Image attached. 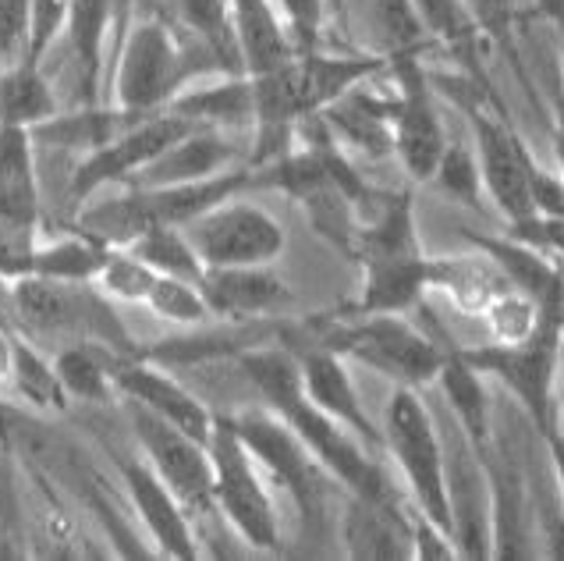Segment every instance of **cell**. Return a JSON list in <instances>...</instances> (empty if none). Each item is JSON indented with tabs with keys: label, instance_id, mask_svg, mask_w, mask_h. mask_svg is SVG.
<instances>
[{
	"label": "cell",
	"instance_id": "e575fe53",
	"mask_svg": "<svg viewBox=\"0 0 564 561\" xmlns=\"http://www.w3.org/2000/svg\"><path fill=\"white\" fill-rule=\"evenodd\" d=\"M147 306L160 320H171V324H182V327H199L206 320H214V313H209L206 299L199 292V284L182 281V278L160 274L147 295Z\"/></svg>",
	"mask_w": 564,
	"mask_h": 561
},
{
	"label": "cell",
	"instance_id": "c3c4849f",
	"mask_svg": "<svg viewBox=\"0 0 564 561\" xmlns=\"http://www.w3.org/2000/svg\"><path fill=\"white\" fill-rule=\"evenodd\" d=\"M554 19H557V22H561V32H564V4H561V8H557V11H554Z\"/></svg>",
	"mask_w": 564,
	"mask_h": 561
},
{
	"label": "cell",
	"instance_id": "5b68a950",
	"mask_svg": "<svg viewBox=\"0 0 564 561\" xmlns=\"http://www.w3.org/2000/svg\"><path fill=\"white\" fill-rule=\"evenodd\" d=\"M209 462H214V498L224 522L249 543L252 551H278L281 548V522L278 508L260 476V462L235 430L231 416H214V430L206 441Z\"/></svg>",
	"mask_w": 564,
	"mask_h": 561
},
{
	"label": "cell",
	"instance_id": "52a82bcc",
	"mask_svg": "<svg viewBox=\"0 0 564 561\" xmlns=\"http://www.w3.org/2000/svg\"><path fill=\"white\" fill-rule=\"evenodd\" d=\"M316 345L373 366L377 374L398 380L401 388H419V384L433 380L447 359L437 345L394 313H369L351 324H334L319 334Z\"/></svg>",
	"mask_w": 564,
	"mask_h": 561
},
{
	"label": "cell",
	"instance_id": "8d00e7d4",
	"mask_svg": "<svg viewBox=\"0 0 564 561\" xmlns=\"http://www.w3.org/2000/svg\"><path fill=\"white\" fill-rule=\"evenodd\" d=\"M419 19H423L430 40H444L447 46H465L473 40L476 25L465 14L462 0H412Z\"/></svg>",
	"mask_w": 564,
	"mask_h": 561
},
{
	"label": "cell",
	"instance_id": "9c48e42d",
	"mask_svg": "<svg viewBox=\"0 0 564 561\" xmlns=\"http://www.w3.org/2000/svg\"><path fill=\"white\" fill-rule=\"evenodd\" d=\"M383 441L405 470V479L415 494L419 511L451 533V505H447V476H444V444L433 430L426 406L419 402L412 388L394 391L387 406Z\"/></svg>",
	"mask_w": 564,
	"mask_h": 561
},
{
	"label": "cell",
	"instance_id": "bcb514c9",
	"mask_svg": "<svg viewBox=\"0 0 564 561\" xmlns=\"http://www.w3.org/2000/svg\"><path fill=\"white\" fill-rule=\"evenodd\" d=\"M8 430H11V409L0 406V441H8Z\"/></svg>",
	"mask_w": 564,
	"mask_h": 561
},
{
	"label": "cell",
	"instance_id": "ba28073f",
	"mask_svg": "<svg viewBox=\"0 0 564 561\" xmlns=\"http://www.w3.org/2000/svg\"><path fill=\"white\" fill-rule=\"evenodd\" d=\"M231 423L252 452V458L260 462L278 484H284L288 498L295 501L302 519L305 522L324 519V508L330 498V484H327L330 470L302 444L295 430L288 427L281 416H273L270 409L238 412V416H231Z\"/></svg>",
	"mask_w": 564,
	"mask_h": 561
},
{
	"label": "cell",
	"instance_id": "cb8c5ba5",
	"mask_svg": "<svg viewBox=\"0 0 564 561\" xmlns=\"http://www.w3.org/2000/svg\"><path fill=\"white\" fill-rule=\"evenodd\" d=\"M167 110L199 128H220V132L256 128V86L249 75H220L209 86L178 93L167 104Z\"/></svg>",
	"mask_w": 564,
	"mask_h": 561
},
{
	"label": "cell",
	"instance_id": "8fae6325",
	"mask_svg": "<svg viewBox=\"0 0 564 561\" xmlns=\"http://www.w3.org/2000/svg\"><path fill=\"white\" fill-rule=\"evenodd\" d=\"M203 267H270L284 252V228L263 206L224 199L185 228Z\"/></svg>",
	"mask_w": 564,
	"mask_h": 561
},
{
	"label": "cell",
	"instance_id": "ab89813d",
	"mask_svg": "<svg viewBox=\"0 0 564 561\" xmlns=\"http://www.w3.org/2000/svg\"><path fill=\"white\" fill-rule=\"evenodd\" d=\"M278 4L284 8V22H288V32H292L299 51H316L327 0H278Z\"/></svg>",
	"mask_w": 564,
	"mask_h": 561
},
{
	"label": "cell",
	"instance_id": "2e32d148",
	"mask_svg": "<svg viewBox=\"0 0 564 561\" xmlns=\"http://www.w3.org/2000/svg\"><path fill=\"white\" fill-rule=\"evenodd\" d=\"M118 470H121V484L128 490V498H132L142 526H147V533L156 543V551L178 561L199 558V537L192 530V516L185 511V505L174 498L164 479L153 473L150 462L121 458Z\"/></svg>",
	"mask_w": 564,
	"mask_h": 561
},
{
	"label": "cell",
	"instance_id": "836d02e7",
	"mask_svg": "<svg viewBox=\"0 0 564 561\" xmlns=\"http://www.w3.org/2000/svg\"><path fill=\"white\" fill-rule=\"evenodd\" d=\"M156 270L150 263H142L132 249H121V246H110L107 249V260L96 274V284L107 299H118V302H147L150 288L156 284Z\"/></svg>",
	"mask_w": 564,
	"mask_h": 561
},
{
	"label": "cell",
	"instance_id": "4316f807",
	"mask_svg": "<svg viewBox=\"0 0 564 561\" xmlns=\"http://www.w3.org/2000/svg\"><path fill=\"white\" fill-rule=\"evenodd\" d=\"M139 118L147 115H132V110H121V107H104V104H93L75 110V115H54L40 121L36 128H29L32 142L36 147H57V150H75V153H96L100 147H107L110 139H118L124 128H132Z\"/></svg>",
	"mask_w": 564,
	"mask_h": 561
},
{
	"label": "cell",
	"instance_id": "83f0119b",
	"mask_svg": "<svg viewBox=\"0 0 564 561\" xmlns=\"http://www.w3.org/2000/svg\"><path fill=\"white\" fill-rule=\"evenodd\" d=\"M437 380H441L451 409L458 416L465 438L473 441V447L482 458L490 452V406H487V391H482L479 370H473V366L455 352V356L444 359Z\"/></svg>",
	"mask_w": 564,
	"mask_h": 561
},
{
	"label": "cell",
	"instance_id": "74e56055",
	"mask_svg": "<svg viewBox=\"0 0 564 561\" xmlns=\"http://www.w3.org/2000/svg\"><path fill=\"white\" fill-rule=\"evenodd\" d=\"M433 179H437V185L447 192V196H455L462 203L476 206L482 179H479V168H476L473 153L465 150V147H447L444 157H441V164H437V171H433Z\"/></svg>",
	"mask_w": 564,
	"mask_h": 561
},
{
	"label": "cell",
	"instance_id": "9a60e30c",
	"mask_svg": "<svg viewBox=\"0 0 564 561\" xmlns=\"http://www.w3.org/2000/svg\"><path fill=\"white\" fill-rule=\"evenodd\" d=\"M40 174L36 142L22 125H0V238L32 252L40 235Z\"/></svg>",
	"mask_w": 564,
	"mask_h": 561
},
{
	"label": "cell",
	"instance_id": "44dd1931",
	"mask_svg": "<svg viewBox=\"0 0 564 561\" xmlns=\"http://www.w3.org/2000/svg\"><path fill=\"white\" fill-rule=\"evenodd\" d=\"M345 8L366 54L394 61L423 51L430 40L412 0H345Z\"/></svg>",
	"mask_w": 564,
	"mask_h": 561
},
{
	"label": "cell",
	"instance_id": "7a4b0ae2",
	"mask_svg": "<svg viewBox=\"0 0 564 561\" xmlns=\"http://www.w3.org/2000/svg\"><path fill=\"white\" fill-rule=\"evenodd\" d=\"M387 57L359 54V57H334L316 51H299L281 68L267 75H249L256 86V136H284L295 132L305 118L324 115L330 104L345 93L362 86L387 68Z\"/></svg>",
	"mask_w": 564,
	"mask_h": 561
},
{
	"label": "cell",
	"instance_id": "f546056e",
	"mask_svg": "<svg viewBox=\"0 0 564 561\" xmlns=\"http://www.w3.org/2000/svg\"><path fill=\"white\" fill-rule=\"evenodd\" d=\"M110 359L115 352L104 345H89V342H72L57 352L54 370L64 384L68 398H78V402H110L115 395V377H110Z\"/></svg>",
	"mask_w": 564,
	"mask_h": 561
},
{
	"label": "cell",
	"instance_id": "d6a6232c",
	"mask_svg": "<svg viewBox=\"0 0 564 561\" xmlns=\"http://www.w3.org/2000/svg\"><path fill=\"white\" fill-rule=\"evenodd\" d=\"M124 249H132L142 263H150L156 274H164V278H182V281L199 284L206 274L199 252L192 249L188 235L182 228H167V224L164 228H150Z\"/></svg>",
	"mask_w": 564,
	"mask_h": 561
},
{
	"label": "cell",
	"instance_id": "30bf717a",
	"mask_svg": "<svg viewBox=\"0 0 564 561\" xmlns=\"http://www.w3.org/2000/svg\"><path fill=\"white\" fill-rule=\"evenodd\" d=\"M128 423L142 447V458L150 462L153 473L171 487V494L185 505L192 519H209L220 516L217 498H214V462H209L206 444L196 441L174 423L160 420L156 412L142 409L139 402L128 398L124 402Z\"/></svg>",
	"mask_w": 564,
	"mask_h": 561
},
{
	"label": "cell",
	"instance_id": "60d3db41",
	"mask_svg": "<svg viewBox=\"0 0 564 561\" xmlns=\"http://www.w3.org/2000/svg\"><path fill=\"white\" fill-rule=\"evenodd\" d=\"M465 14H469V22L487 32L490 40L505 43L511 36V25H514V8H519V0H462Z\"/></svg>",
	"mask_w": 564,
	"mask_h": 561
},
{
	"label": "cell",
	"instance_id": "ffe728a7",
	"mask_svg": "<svg viewBox=\"0 0 564 561\" xmlns=\"http://www.w3.org/2000/svg\"><path fill=\"white\" fill-rule=\"evenodd\" d=\"M235 157H238V147L228 139V132H220V128H192L185 139L167 147L135 174L132 188L188 185V182L214 179V174L235 168Z\"/></svg>",
	"mask_w": 564,
	"mask_h": 561
},
{
	"label": "cell",
	"instance_id": "7dc6e473",
	"mask_svg": "<svg viewBox=\"0 0 564 561\" xmlns=\"http://www.w3.org/2000/svg\"><path fill=\"white\" fill-rule=\"evenodd\" d=\"M536 4H540L543 11H551V14H554V11H557V8L564 4V0H536Z\"/></svg>",
	"mask_w": 564,
	"mask_h": 561
},
{
	"label": "cell",
	"instance_id": "7c38bea8",
	"mask_svg": "<svg viewBox=\"0 0 564 561\" xmlns=\"http://www.w3.org/2000/svg\"><path fill=\"white\" fill-rule=\"evenodd\" d=\"M192 128H199V125L174 115V110H156V115L139 118L132 128H124L118 139H110L107 147L89 153L83 164H78V171L72 174V199L78 206H86L100 188L132 182L150 160H156L167 147L185 139Z\"/></svg>",
	"mask_w": 564,
	"mask_h": 561
},
{
	"label": "cell",
	"instance_id": "3957f363",
	"mask_svg": "<svg viewBox=\"0 0 564 561\" xmlns=\"http://www.w3.org/2000/svg\"><path fill=\"white\" fill-rule=\"evenodd\" d=\"M199 64L185 51L182 36L164 19H135L110 61L104 100L132 115H156L196 78Z\"/></svg>",
	"mask_w": 564,
	"mask_h": 561
},
{
	"label": "cell",
	"instance_id": "ac0fdd59",
	"mask_svg": "<svg viewBox=\"0 0 564 561\" xmlns=\"http://www.w3.org/2000/svg\"><path fill=\"white\" fill-rule=\"evenodd\" d=\"M292 352L299 359L305 395H310L324 412H330L337 423L356 430L359 441H369L373 447H380L383 434L366 416L359 395H356V384H351V377L345 374V366H341V356H337L334 348H324L316 342H305V348H292Z\"/></svg>",
	"mask_w": 564,
	"mask_h": 561
},
{
	"label": "cell",
	"instance_id": "5bb4252c",
	"mask_svg": "<svg viewBox=\"0 0 564 561\" xmlns=\"http://www.w3.org/2000/svg\"><path fill=\"white\" fill-rule=\"evenodd\" d=\"M473 128L479 150V179L487 182L494 203L514 224L533 220L540 214L533 192V174H536L533 157L525 153L519 136L508 125H501L490 115H473Z\"/></svg>",
	"mask_w": 564,
	"mask_h": 561
},
{
	"label": "cell",
	"instance_id": "603a6c76",
	"mask_svg": "<svg viewBox=\"0 0 564 561\" xmlns=\"http://www.w3.org/2000/svg\"><path fill=\"white\" fill-rule=\"evenodd\" d=\"M72 57H75V83L83 93V104H107L104 100V75H107V43H110V0H72L68 25Z\"/></svg>",
	"mask_w": 564,
	"mask_h": 561
},
{
	"label": "cell",
	"instance_id": "f35d334b",
	"mask_svg": "<svg viewBox=\"0 0 564 561\" xmlns=\"http://www.w3.org/2000/svg\"><path fill=\"white\" fill-rule=\"evenodd\" d=\"M32 0H0V72L25 61Z\"/></svg>",
	"mask_w": 564,
	"mask_h": 561
},
{
	"label": "cell",
	"instance_id": "484cf974",
	"mask_svg": "<svg viewBox=\"0 0 564 561\" xmlns=\"http://www.w3.org/2000/svg\"><path fill=\"white\" fill-rule=\"evenodd\" d=\"M366 267V284L356 313H405L415 306V299L433 288V274L437 267L433 260H423L419 252L412 256H391V260H369Z\"/></svg>",
	"mask_w": 564,
	"mask_h": 561
},
{
	"label": "cell",
	"instance_id": "4fadbf2b",
	"mask_svg": "<svg viewBox=\"0 0 564 561\" xmlns=\"http://www.w3.org/2000/svg\"><path fill=\"white\" fill-rule=\"evenodd\" d=\"M394 72H398V96H394V153L401 157V164L412 174V179L426 182L437 171L441 157L447 150L444 139V125L437 118V107L430 100L426 89V75L415 64V54L409 57H394Z\"/></svg>",
	"mask_w": 564,
	"mask_h": 561
},
{
	"label": "cell",
	"instance_id": "8992f818",
	"mask_svg": "<svg viewBox=\"0 0 564 561\" xmlns=\"http://www.w3.org/2000/svg\"><path fill=\"white\" fill-rule=\"evenodd\" d=\"M564 331V302L554 306H540V324L525 342L514 345H487V348H462L458 356L479 374H490L505 380L514 391V398L533 416V423L543 430V438L554 430V402H551V384L557 366Z\"/></svg>",
	"mask_w": 564,
	"mask_h": 561
},
{
	"label": "cell",
	"instance_id": "277c9868",
	"mask_svg": "<svg viewBox=\"0 0 564 561\" xmlns=\"http://www.w3.org/2000/svg\"><path fill=\"white\" fill-rule=\"evenodd\" d=\"M11 313L25 331L61 338L64 345L89 342L104 345L115 356H135L132 338L110 310L104 292L89 281H51L40 274H22L11 281Z\"/></svg>",
	"mask_w": 564,
	"mask_h": 561
},
{
	"label": "cell",
	"instance_id": "d590c367",
	"mask_svg": "<svg viewBox=\"0 0 564 561\" xmlns=\"http://www.w3.org/2000/svg\"><path fill=\"white\" fill-rule=\"evenodd\" d=\"M68 11H72V0H32L25 64H43L46 51L57 43V36H64Z\"/></svg>",
	"mask_w": 564,
	"mask_h": 561
},
{
	"label": "cell",
	"instance_id": "d4e9b609",
	"mask_svg": "<svg viewBox=\"0 0 564 561\" xmlns=\"http://www.w3.org/2000/svg\"><path fill=\"white\" fill-rule=\"evenodd\" d=\"M412 519L401 516L394 498H359L351 494L345 540L356 558H405L412 554Z\"/></svg>",
	"mask_w": 564,
	"mask_h": 561
},
{
	"label": "cell",
	"instance_id": "f6af8a7d",
	"mask_svg": "<svg viewBox=\"0 0 564 561\" xmlns=\"http://www.w3.org/2000/svg\"><path fill=\"white\" fill-rule=\"evenodd\" d=\"M546 441H551V447H554V466H557V476H561V498H564V420L554 423V430L546 434Z\"/></svg>",
	"mask_w": 564,
	"mask_h": 561
},
{
	"label": "cell",
	"instance_id": "7402d4cb",
	"mask_svg": "<svg viewBox=\"0 0 564 561\" xmlns=\"http://www.w3.org/2000/svg\"><path fill=\"white\" fill-rule=\"evenodd\" d=\"M235 46L246 75H267L299 54V46L288 32V22L278 14L270 0H228Z\"/></svg>",
	"mask_w": 564,
	"mask_h": 561
},
{
	"label": "cell",
	"instance_id": "f1b7e54d",
	"mask_svg": "<svg viewBox=\"0 0 564 561\" xmlns=\"http://www.w3.org/2000/svg\"><path fill=\"white\" fill-rule=\"evenodd\" d=\"M61 115L57 96L51 93V83L43 78L40 64H14L0 72V125H22L36 128L40 121Z\"/></svg>",
	"mask_w": 564,
	"mask_h": 561
},
{
	"label": "cell",
	"instance_id": "6da1fadb",
	"mask_svg": "<svg viewBox=\"0 0 564 561\" xmlns=\"http://www.w3.org/2000/svg\"><path fill=\"white\" fill-rule=\"evenodd\" d=\"M238 366L260 391L267 409L295 430L302 444L324 462L334 479L359 494V498H394L383 470L348 438V427L324 412L302 388V370L292 348H249L238 356Z\"/></svg>",
	"mask_w": 564,
	"mask_h": 561
},
{
	"label": "cell",
	"instance_id": "e0dca14e",
	"mask_svg": "<svg viewBox=\"0 0 564 561\" xmlns=\"http://www.w3.org/2000/svg\"><path fill=\"white\" fill-rule=\"evenodd\" d=\"M110 377H115L118 395L132 398L142 409L156 412L160 420L174 423L185 434L196 441H209V430H214V412H209L196 395H188L174 377L164 370H156L153 363L139 359V356H115L110 359Z\"/></svg>",
	"mask_w": 564,
	"mask_h": 561
},
{
	"label": "cell",
	"instance_id": "b9f144b4",
	"mask_svg": "<svg viewBox=\"0 0 564 561\" xmlns=\"http://www.w3.org/2000/svg\"><path fill=\"white\" fill-rule=\"evenodd\" d=\"M511 235L519 238V242L540 249V252H557V256H564V217L536 214L533 220L514 224Z\"/></svg>",
	"mask_w": 564,
	"mask_h": 561
},
{
	"label": "cell",
	"instance_id": "7bdbcfd3",
	"mask_svg": "<svg viewBox=\"0 0 564 561\" xmlns=\"http://www.w3.org/2000/svg\"><path fill=\"white\" fill-rule=\"evenodd\" d=\"M135 8H139V0H110V43H107V68H110V61L118 57L121 43H124V36H128V29H132V22H135ZM104 83H107V75H104Z\"/></svg>",
	"mask_w": 564,
	"mask_h": 561
},
{
	"label": "cell",
	"instance_id": "4dcf8cb0",
	"mask_svg": "<svg viewBox=\"0 0 564 561\" xmlns=\"http://www.w3.org/2000/svg\"><path fill=\"white\" fill-rule=\"evenodd\" d=\"M8 388L19 395V402H25L36 412H61L68 406V391H64L54 363H46L25 338H14Z\"/></svg>",
	"mask_w": 564,
	"mask_h": 561
},
{
	"label": "cell",
	"instance_id": "1f68e13d",
	"mask_svg": "<svg viewBox=\"0 0 564 561\" xmlns=\"http://www.w3.org/2000/svg\"><path fill=\"white\" fill-rule=\"evenodd\" d=\"M104 242H96L89 235H72L61 238L54 246H36L32 249V270L29 274L51 278V281H96L100 267L107 260Z\"/></svg>",
	"mask_w": 564,
	"mask_h": 561
},
{
	"label": "cell",
	"instance_id": "ee69618b",
	"mask_svg": "<svg viewBox=\"0 0 564 561\" xmlns=\"http://www.w3.org/2000/svg\"><path fill=\"white\" fill-rule=\"evenodd\" d=\"M11 359H14V334H8V327L0 324V384H8L11 377Z\"/></svg>",
	"mask_w": 564,
	"mask_h": 561
},
{
	"label": "cell",
	"instance_id": "d6986e66",
	"mask_svg": "<svg viewBox=\"0 0 564 561\" xmlns=\"http://www.w3.org/2000/svg\"><path fill=\"white\" fill-rule=\"evenodd\" d=\"M199 292L209 313L231 324L278 313L288 302V284L270 267H206Z\"/></svg>",
	"mask_w": 564,
	"mask_h": 561
}]
</instances>
